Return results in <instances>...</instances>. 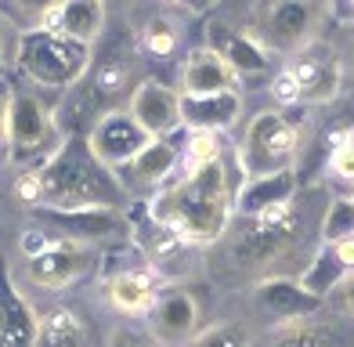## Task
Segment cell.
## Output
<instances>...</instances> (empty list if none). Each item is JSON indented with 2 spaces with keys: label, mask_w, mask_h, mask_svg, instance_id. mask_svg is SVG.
<instances>
[{
  "label": "cell",
  "mask_w": 354,
  "mask_h": 347,
  "mask_svg": "<svg viewBox=\"0 0 354 347\" xmlns=\"http://www.w3.org/2000/svg\"><path fill=\"white\" fill-rule=\"evenodd\" d=\"M243 188V170L235 163V149L221 160L206 163L192 174H181L177 181L149 199V221L177 232L185 243H221L235 217V199Z\"/></svg>",
  "instance_id": "1"
},
{
  "label": "cell",
  "mask_w": 354,
  "mask_h": 347,
  "mask_svg": "<svg viewBox=\"0 0 354 347\" xmlns=\"http://www.w3.org/2000/svg\"><path fill=\"white\" fill-rule=\"evenodd\" d=\"M33 174L44 210H120L127 199L120 174L91 152L87 138H66Z\"/></svg>",
  "instance_id": "2"
},
{
  "label": "cell",
  "mask_w": 354,
  "mask_h": 347,
  "mask_svg": "<svg viewBox=\"0 0 354 347\" xmlns=\"http://www.w3.org/2000/svg\"><path fill=\"white\" fill-rule=\"evenodd\" d=\"M304 152V127L289 109L268 105L243 123V134L235 141V163L243 170V181L268 178V174L297 170Z\"/></svg>",
  "instance_id": "3"
},
{
  "label": "cell",
  "mask_w": 354,
  "mask_h": 347,
  "mask_svg": "<svg viewBox=\"0 0 354 347\" xmlns=\"http://www.w3.org/2000/svg\"><path fill=\"white\" fill-rule=\"evenodd\" d=\"M333 19V0H257L246 11V33L271 58H293L322 40V26Z\"/></svg>",
  "instance_id": "4"
},
{
  "label": "cell",
  "mask_w": 354,
  "mask_h": 347,
  "mask_svg": "<svg viewBox=\"0 0 354 347\" xmlns=\"http://www.w3.org/2000/svg\"><path fill=\"white\" fill-rule=\"evenodd\" d=\"M66 141L58 127V105L47 91L33 84H11V109H8V163L37 170L51 160V152Z\"/></svg>",
  "instance_id": "5"
},
{
  "label": "cell",
  "mask_w": 354,
  "mask_h": 347,
  "mask_svg": "<svg viewBox=\"0 0 354 347\" xmlns=\"http://www.w3.org/2000/svg\"><path fill=\"white\" fill-rule=\"evenodd\" d=\"M91 62H94V47L73 37H62L55 29H37V33H22L19 69L15 73L47 94H66L87 76Z\"/></svg>",
  "instance_id": "6"
},
{
  "label": "cell",
  "mask_w": 354,
  "mask_h": 347,
  "mask_svg": "<svg viewBox=\"0 0 354 347\" xmlns=\"http://www.w3.org/2000/svg\"><path fill=\"white\" fill-rule=\"evenodd\" d=\"M289 76L297 80L300 105H333L344 94V66L333 40H315L293 58H286Z\"/></svg>",
  "instance_id": "7"
},
{
  "label": "cell",
  "mask_w": 354,
  "mask_h": 347,
  "mask_svg": "<svg viewBox=\"0 0 354 347\" xmlns=\"http://www.w3.org/2000/svg\"><path fill=\"white\" fill-rule=\"evenodd\" d=\"M149 131L134 120L131 109H109L105 116H98V123L87 131V145L98 160L112 170H120L134 160V156L149 145Z\"/></svg>",
  "instance_id": "8"
},
{
  "label": "cell",
  "mask_w": 354,
  "mask_h": 347,
  "mask_svg": "<svg viewBox=\"0 0 354 347\" xmlns=\"http://www.w3.org/2000/svg\"><path fill=\"white\" fill-rule=\"evenodd\" d=\"M51 239V235H47ZM94 264V254L84 246V243H69V239H51L40 254L26 257V275L33 286H44V290H62L69 282L84 279Z\"/></svg>",
  "instance_id": "9"
},
{
  "label": "cell",
  "mask_w": 354,
  "mask_h": 347,
  "mask_svg": "<svg viewBox=\"0 0 354 347\" xmlns=\"http://www.w3.org/2000/svg\"><path fill=\"white\" fill-rule=\"evenodd\" d=\"M127 109H131L134 120L149 131V138H174L177 131L185 127L181 91L163 84V80H152V76H145V80L134 87Z\"/></svg>",
  "instance_id": "10"
},
{
  "label": "cell",
  "mask_w": 354,
  "mask_h": 347,
  "mask_svg": "<svg viewBox=\"0 0 354 347\" xmlns=\"http://www.w3.org/2000/svg\"><path fill=\"white\" fill-rule=\"evenodd\" d=\"M181 170V145L174 138H152L127 167H120V181L131 192H152V188H167L170 178Z\"/></svg>",
  "instance_id": "11"
},
{
  "label": "cell",
  "mask_w": 354,
  "mask_h": 347,
  "mask_svg": "<svg viewBox=\"0 0 354 347\" xmlns=\"http://www.w3.org/2000/svg\"><path fill=\"white\" fill-rule=\"evenodd\" d=\"M149 329L163 347H185L199 333V301L188 290H170L163 293L149 311Z\"/></svg>",
  "instance_id": "12"
},
{
  "label": "cell",
  "mask_w": 354,
  "mask_h": 347,
  "mask_svg": "<svg viewBox=\"0 0 354 347\" xmlns=\"http://www.w3.org/2000/svg\"><path fill=\"white\" fill-rule=\"evenodd\" d=\"M177 84H181L177 87L181 94H221V91H239V76L217 47L203 44V47H192L181 58Z\"/></svg>",
  "instance_id": "13"
},
{
  "label": "cell",
  "mask_w": 354,
  "mask_h": 347,
  "mask_svg": "<svg viewBox=\"0 0 354 347\" xmlns=\"http://www.w3.org/2000/svg\"><path fill=\"white\" fill-rule=\"evenodd\" d=\"M123 232L120 210H44V235L69 243H98Z\"/></svg>",
  "instance_id": "14"
},
{
  "label": "cell",
  "mask_w": 354,
  "mask_h": 347,
  "mask_svg": "<svg viewBox=\"0 0 354 347\" xmlns=\"http://www.w3.org/2000/svg\"><path fill=\"white\" fill-rule=\"evenodd\" d=\"M181 116L185 131H210L221 134L243 120V94L221 91V94H181Z\"/></svg>",
  "instance_id": "15"
},
{
  "label": "cell",
  "mask_w": 354,
  "mask_h": 347,
  "mask_svg": "<svg viewBox=\"0 0 354 347\" xmlns=\"http://www.w3.org/2000/svg\"><path fill=\"white\" fill-rule=\"evenodd\" d=\"M257 304H261L264 315H271V319H279L282 326L286 322H297V319H308V315L322 311V297L308 293L300 286V279H264L261 286H257Z\"/></svg>",
  "instance_id": "16"
},
{
  "label": "cell",
  "mask_w": 354,
  "mask_h": 347,
  "mask_svg": "<svg viewBox=\"0 0 354 347\" xmlns=\"http://www.w3.org/2000/svg\"><path fill=\"white\" fill-rule=\"evenodd\" d=\"M37 329L40 322L33 319L29 304L15 290L8 264L0 261V347H33Z\"/></svg>",
  "instance_id": "17"
},
{
  "label": "cell",
  "mask_w": 354,
  "mask_h": 347,
  "mask_svg": "<svg viewBox=\"0 0 354 347\" xmlns=\"http://www.w3.org/2000/svg\"><path fill=\"white\" fill-rule=\"evenodd\" d=\"M185 44V22L177 11H167V8H156L141 19L138 26V51L141 58L149 62H170Z\"/></svg>",
  "instance_id": "18"
},
{
  "label": "cell",
  "mask_w": 354,
  "mask_h": 347,
  "mask_svg": "<svg viewBox=\"0 0 354 347\" xmlns=\"http://www.w3.org/2000/svg\"><path fill=\"white\" fill-rule=\"evenodd\" d=\"M105 22H109L105 0H62L51 29L62 37L87 44V47H98V40L105 37Z\"/></svg>",
  "instance_id": "19"
},
{
  "label": "cell",
  "mask_w": 354,
  "mask_h": 347,
  "mask_svg": "<svg viewBox=\"0 0 354 347\" xmlns=\"http://www.w3.org/2000/svg\"><path fill=\"white\" fill-rule=\"evenodd\" d=\"M300 192V178L297 170H282V174H268V178H250L239 188L235 199V214H261L264 207L286 203Z\"/></svg>",
  "instance_id": "20"
},
{
  "label": "cell",
  "mask_w": 354,
  "mask_h": 347,
  "mask_svg": "<svg viewBox=\"0 0 354 347\" xmlns=\"http://www.w3.org/2000/svg\"><path fill=\"white\" fill-rule=\"evenodd\" d=\"M210 47H217V51L224 55V62L235 69V76L239 80H257V76H264L268 69H271V58L261 44H257L246 29H239V33H228V37H221L217 44H210Z\"/></svg>",
  "instance_id": "21"
},
{
  "label": "cell",
  "mask_w": 354,
  "mask_h": 347,
  "mask_svg": "<svg viewBox=\"0 0 354 347\" xmlns=\"http://www.w3.org/2000/svg\"><path fill=\"white\" fill-rule=\"evenodd\" d=\"M109 297L112 304L127 315H149L152 304L159 301L156 297V279L145 275V272H123L109 282Z\"/></svg>",
  "instance_id": "22"
},
{
  "label": "cell",
  "mask_w": 354,
  "mask_h": 347,
  "mask_svg": "<svg viewBox=\"0 0 354 347\" xmlns=\"http://www.w3.org/2000/svg\"><path fill=\"white\" fill-rule=\"evenodd\" d=\"M62 0H0V15L15 22L22 33H37V29H51Z\"/></svg>",
  "instance_id": "23"
},
{
  "label": "cell",
  "mask_w": 354,
  "mask_h": 347,
  "mask_svg": "<svg viewBox=\"0 0 354 347\" xmlns=\"http://www.w3.org/2000/svg\"><path fill=\"white\" fill-rule=\"evenodd\" d=\"M33 347H87V329L73 311H51L40 322Z\"/></svg>",
  "instance_id": "24"
},
{
  "label": "cell",
  "mask_w": 354,
  "mask_h": 347,
  "mask_svg": "<svg viewBox=\"0 0 354 347\" xmlns=\"http://www.w3.org/2000/svg\"><path fill=\"white\" fill-rule=\"evenodd\" d=\"M228 152V145L221 141V134H210V131H188V141L181 145V174H192L206 163L221 160Z\"/></svg>",
  "instance_id": "25"
},
{
  "label": "cell",
  "mask_w": 354,
  "mask_h": 347,
  "mask_svg": "<svg viewBox=\"0 0 354 347\" xmlns=\"http://www.w3.org/2000/svg\"><path fill=\"white\" fill-rule=\"evenodd\" d=\"M185 347H253V337L246 322H221L210 326L206 333H196Z\"/></svg>",
  "instance_id": "26"
},
{
  "label": "cell",
  "mask_w": 354,
  "mask_h": 347,
  "mask_svg": "<svg viewBox=\"0 0 354 347\" xmlns=\"http://www.w3.org/2000/svg\"><path fill=\"white\" fill-rule=\"evenodd\" d=\"M354 235V203L351 196L329 199L326 207V221H322V243H340Z\"/></svg>",
  "instance_id": "27"
},
{
  "label": "cell",
  "mask_w": 354,
  "mask_h": 347,
  "mask_svg": "<svg viewBox=\"0 0 354 347\" xmlns=\"http://www.w3.org/2000/svg\"><path fill=\"white\" fill-rule=\"evenodd\" d=\"M326 170L333 174L336 181H344L354 188V127L344 131V134H333L329 138V160H326Z\"/></svg>",
  "instance_id": "28"
},
{
  "label": "cell",
  "mask_w": 354,
  "mask_h": 347,
  "mask_svg": "<svg viewBox=\"0 0 354 347\" xmlns=\"http://www.w3.org/2000/svg\"><path fill=\"white\" fill-rule=\"evenodd\" d=\"M19 44L22 29L0 15V80H11V73L19 69Z\"/></svg>",
  "instance_id": "29"
},
{
  "label": "cell",
  "mask_w": 354,
  "mask_h": 347,
  "mask_svg": "<svg viewBox=\"0 0 354 347\" xmlns=\"http://www.w3.org/2000/svg\"><path fill=\"white\" fill-rule=\"evenodd\" d=\"M271 98H275V105H279V109H297V105H300L297 80L289 76V69H286V66L275 73V80H271Z\"/></svg>",
  "instance_id": "30"
},
{
  "label": "cell",
  "mask_w": 354,
  "mask_h": 347,
  "mask_svg": "<svg viewBox=\"0 0 354 347\" xmlns=\"http://www.w3.org/2000/svg\"><path fill=\"white\" fill-rule=\"evenodd\" d=\"M340 51V66H344V91H354V22L347 26V33L336 44Z\"/></svg>",
  "instance_id": "31"
},
{
  "label": "cell",
  "mask_w": 354,
  "mask_h": 347,
  "mask_svg": "<svg viewBox=\"0 0 354 347\" xmlns=\"http://www.w3.org/2000/svg\"><path fill=\"white\" fill-rule=\"evenodd\" d=\"M326 301H333L336 315H347V319H354V275H347L340 286H336Z\"/></svg>",
  "instance_id": "32"
},
{
  "label": "cell",
  "mask_w": 354,
  "mask_h": 347,
  "mask_svg": "<svg viewBox=\"0 0 354 347\" xmlns=\"http://www.w3.org/2000/svg\"><path fill=\"white\" fill-rule=\"evenodd\" d=\"M8 109H11V80H0V163H8Z\"/></svg>",
  "instance_id": "33"
},
{
  "label": "cell",
  "mask_w": 354,
  "mask_h": 347,
  "mask_svg": "<svg viewBox=\"0 0 354 347\" xmlns=\"http://www.w3.org/2000/svg\"><path fill=\"white\" fill-rule=\"evenodd\" d=\"M217 4H221V0H156V8L181 11V15H199V11H210Z\"/></svg>",
  "instance_id": "34"
},
{
  "label": "cell",
  "mask_w": 354,
  "mask_h": 347,
  "mask_svg": "<svg viewBox=\"0 0 354 347\" xmlns=\"http://www.w3.org/2000/svg\"><path fill=\"white\" fill-rule=\"evenodd\" d=\"M232 4H235V0H232ZM239 4H243V8H246V11H250V8H253V4H257V0H239Z\"/></svg>",
  "instance_id": "35"
},
{
  "label": "cell",
  "mask_w": 354,
  "mask_h": 347,
  "mask_svg": "<svg viewBox=\"0 0 354 347\" xmlns=\"http://www.w3.org/2000/svg\"><path fill=\"white\" fill-rule=\"evenodd\" d=\"M351 203H354V188H351Z\"/></svg>",
  "instance_id": "36"
},
{
  "label": "cell",
  "mask_w": 354,
  "mask_h": 347,
  "mask_svg": "<svg viewBox=\"0 0 354 347\" xmlns=\"http://www.w3.org/2000/svg\"><path fill=\"white\" fill-rule=\"evenodd\" d=\"M105 4H109V0H105Z\"/></svg>",
  "instance_id": "37"
}]
</instances>
